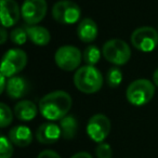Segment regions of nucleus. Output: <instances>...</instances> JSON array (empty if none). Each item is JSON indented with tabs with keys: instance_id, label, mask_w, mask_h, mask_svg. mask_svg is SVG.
<instances>
[{
	"instance_id": "9b49d317",
	"label": "nucleus",
	"mask_w": 158,
	"mask_h": 158,
	"mask_svg": "<svg viewBox=\"0 0 158 158\" xmlns=\"http://www.w3.org/2000/svg\"><path fill=\"white\" fill-rule=\"evenodd\" d=\"M22 16L21 8L15 0H1L0 1V19L2 27H12L19 22Z\"/></svg>"
},
{
	"instance_id": "4be33fe9",
	"label": "nucleus",
	"mask_w": 158,
	"mask_h": 158,
	"mask_svg": "<svg viewBox=\"0 0 158 158\" xmlns=\"http://www.w3.org/2000/svg\"><path fill=\"white\" fill-rule=\"evenodd\" d=\"M10 39L14 44H18V46L24 44L26 42V40L28 39L26 28L25 27H16V28H14L10 33Z\"/></svg>"
},
{
	"instance_id": "2eb2a0df",
	"label": "nucleus",
	"mask_w": 158,
	"mask_h": 158,
	"mask_svg": "<svg viewBox=\"0 0 158 158\" xmlns=\"http://www.w3.org/2000/svg\"><path fill=\"white\" fill-rule=\"evenodd\" d=\"M33 132L26 126H15L9 132V139L19 147H26L33 141Z\"/></svg>"
},
{
	"instance_id": "7ed1b4c3",
	"label": "nucleus",
	"mask_w": 158,
	"mask_h": 158,
	"mask_svg": "<svg viewBox=\"0 0 158 158\" xmlns=\"http://www.w3.org/2000/svg\"><path fill=\"white\" fill-rule=\"evenodd\" d=\"M155 85L147 79H136L128 86L126 98L133 106H143L151 102L155 94Z\"/></svg>"
},
{
	"instance_id": "423d86ee",
	"label": "nucleus",
	"mask_w": 158,
	"mask_h": 158,
	"mask_svg": "<svg viewBox=\"0 0 158 158\" xmlns=\"http://www.w3.org/2000/svg\"><path fill=\"white\" fill-rule=\"evenodd\" d=\"M80 15V7L72 0H60L52 8L53 19L60 24H75L79 21Z\"/></svg>"
},
{
	"instance_id": "4468645a",
	"label": "nucleus",
	"mask_w": 158,
	"mask_h": 158,
	"mask_svg": "<svg viewBox=\"0 0 158 158\" xmlns=\"http://www.w3.org/2000/svg\"><path fill=\"white\" fill-rule=\"evenodd\" d=\"M98 25L92 19L86 18L79 22L78 27H77V36L82 42L90 44L94 41L98 37Z\"/></svg>"
},
{
	"instance_id": "f257e3e1",
	"label": "nucleus",
	"mask_w": 158,
	"mask_h": 158,
	"mask_svg": "<svg viewBox=\"0 0 158 158\" xmlns=\"http://www.w3.org/2000/svg\"><path fill=\"white\" fill-rule=\"evenodd\" d=\"M73 105V99L66 91L56 90L46 94L39 101V112L51 121L61 120L67 116Z\"/></svg>"
},
{
	"instance_id": "ddd939ff",
	"label": "nucleus",
	"mask_w": 158,
	"mask_h": 158,
	"mask_svg": "<svg viewBox=\"0 0 158 158\" xmlns=\"http://www.w3.org/2000/svg\"><path fill=\"white\" fill-rule=\"evenodd\" d=\"M61 136V128L54 123H42L36 131V139L41 144H53V143L57 142Z\"/></svg>"
},
{
	"instance_id": "5701e85b",
	"label": "nucleus",
	"mask_w": 158,
	"mask_h": 158,
	"mask_svg": "<svg viewBox=\"0 0 158 158\" xmlns=\"http://www.w3.org/2000/svg\"><path fill=\"white\" fill-rule=\"evenodd\" d=\"M13 143L7 136L0 138V158H11L13 155Z\"/></svg>"
},
{
	"instance_id": "a211bd4d",
	"label": "nucleus",
	"mask_w": 158,
	"mask_h": 158,
	"mask_svg": "<svg viewBox=\"0 0 158 158\" xmlns=\"http://www.w3.org/2000/svg\"><path fill=\"white\" fill-rule=\"evenodd\" d=\"M60 128L62 131V138L65 140H72L76 136L78 130L77 119L73 115H67L60 120Z\"/></svg>"
},
{
	"instance_id": "b1692460",
	"label": "nucleus",
	"mask_w": 158,
	"mask_h": 158,
	"mask_svg": "<svg viewBox=\"0 0 158 158\" xmlns=\"http://www.w3.org/2000/svg\"><path fill=\"white\" fill-rule=\"evenodd\" d=\"M95 155H97V158H112L113 149L108 143H99L98 146L95 147Z\"/></svg>"
},
{
	"instance_id": "dca6fc26",
	"label": "nucleus",
	"mask_w": 158,
	"mask_h": 158,
	"mask_svg": "<svg viewBox=\"0 0 158 158\" xmlns=\"http://www.w3.org/2000/svg\"><path fill=\"white\" fill-rule=\"evenodd\" d=\"M25 28H26L28 39L34 44L39 47H44L49 44L51 40V35L50 31L46 27L39 26V25H27Z\"/></svg>"
},
{
	"instance_id": "412c9836",
	"label": "nucleus",
	"mask_w": 158,
	"mask_h": 158,
	"mask_svg": "<svg viewBox=\"0 0 158 158\" xmlns=\"http://www.w3.org/2000/svg\"><path fill=\"white\" fill-rule=\"evenodd\" d=\"M13 120V113L6 103H0V127L6 128L11 125Z\"/></svg>"
},
{
	"instance_id": "a878e982",
	"label": "nucleus",
	"mask_w": 158,
	"mask_h": 158,
	"mask_svg": "<svg viewBox=\"0 0 158 158\" xmlns=\"http://www.w3.org/2000/svg\"><path fill=\"white\" fill-rule=\"evenodd\" d=\"M8 78L5 75H0V93H3L7 89Z\"/></svg>"
},
{
	"instance_id": "20e7f679",
	"label": "nucleus",
	"mask_w": 158,
	"mask_h": 158,
	"mask_svg": "<svg viewBox=\"0 0 158 158\" xmlns=\"http://www.w3.org/2000/svg\"><path fill=\"white\" fill-rule=\"evenodd\" d=\"M104 59L116 66L125 65L131 59V50L125 40L110 39L102 49Z\"/></svg>"
},
{
	"instance_id": "39448f33",
	"label": "nucleus",
	"mask_w": 158,
	"mask_h": 158,
	"mask_svg": "<svg viewBox=\"0 0 158 158\" xmlns=\"http://www.w3.org/2000/svg\"><path fill=\"white\" fill-rule=\"evenodd\" d=\"M27 65V54L21 49H10L5 53L0 72L7 78H11L21 73Z\"/></svg>"
},
{
	"instance_id": "0eeeda50",
	"label": "nucleus",
	"mask_w": 158,
	"mask_h": 158,
	"mask_svg": "<svg viewBox=\"0 0 158 158\" xmlns=\"http://www.w3.org/2000/svg\"><path fill=\"white\" fill-rule=\"evenodd\" d=\"M131 44L141 52H152L158 46V31L151 26H142L131 34Z\"/></svg>"
},
{
	"instance_id": "cd10ccee",
	"label": "nucleus",
	"mask_w": 158,
	"mask_h": 158,
	"mask_svg": "<svg viewBox=\"0 0 158 158\" xmlns=\"http://www.w3.org/2000/svg\"><path fill=\"white\" fill-rule=\"evenodd\" d=\"M0 36H1V40H0V44H5L6 41H7V38L9 37V35H8L7 31H6L5 27H2L1 28V31H0Z\"/></svg>"
},
{
	"instance_id": "aec40b11",
	"label": "nucleus",
	"mask_w": 158,
	"mask_h": 158,
	"mask_svg": "<svg viewBox=\"0 0 158 158\" xmlns=\"http://www.w3.org/2000/svg\"><path fill=\"white\" fill-rule=\"evenodd\" d=\"M123 82V72L118 66L110 67L106 73V84L110 88H117Z\"/></svg>"
},
{
	"instance_id": "393cba45",
	"label": "nucleus",
	"mask_w": 158,
	"mask_h": 158,
	"mask_svg": "<svg viewBox=\"0 0 158 158\" xmlns=\"http://www.w3.org/2000/svg\"><path fill=\"white\" fill-rule=\"evenodd\" d=\"M37 158H61V156L56 152L51 151V149H46V151H42L38 155Z\"/></svg>"
},
{
	"instance_id": "f8f14e48",
	"label": "nucleus",
	"mask_w": 158,
	"mask_h": 158,
	"mask_svg": "<svg viewBox=\"0 0 158 158\" xmlns=\"http://www.w3.org/2000/svg\"><path fill=\"white\" fill-rule=\"evenodd\" d=\"M31 90V84L26 78L22 76H13L8 78L7 85V94L10 99L19 100L24 98Z\"/></svg>"
},
{
	"instance_id": "1a4fd4ad",
	"label": "nucleus",
	"mask_w": 158,
	"mask_h": 158,
	"mask_svg": "<svg viewBox=\"0 0 158 158\" xmlns=\"http://www.w3.org/2000/svg\"><path fill=\"white\" fill-rule=\"evenodd\" d=\"M48 11L46 0H24L21 12L22 18L27 25H37L44 19Z\"/></svg>"
},
{
	"instance_id": "bb28decb",
	"label": "nucleus",
	"mask_w": 158,
	"mask_h": 158,
	"mask_svg": "<svg viewBox=\"0 0 158 158\" xmlns=\"http://www.w3.org/2000/svg\"><path fill=\"white\" fill-rule=\"evenodd\" d=\"M70 158H93V157L89 153H87V152H79V153L73 155Z\"/></svg>"
},
{
	"instance_id": "f03ea898",
	"label": "nucleus",
	"mask_w": 158,
	"mask_h": 158,
	"mask_svg": "<svg viewBox=\"0 0 158 158\" xmlns=\"http://www.w3.org/2000/svg\"><path fill=\"white\" fill-rule=\"evenodd\" d=\"M74 85L80 92L92 94L101 90L103 86V76L95 66L85 65L75 73Z\"/></svg>"
},
{
	"instance_id": "f3484780",
	"label": "nucleus",
	"mask_w": 158,
	"mask_h": 158,
	"mask_svg": "<svg viewBox=\"0 0 158 158\" xmlns=\"http://www.w3.org/2000/svg\"><path fill=\"white\" fill-rule=\"evenodd\" d=\"M14 115L21 121H31L38 114V108L35 103L29 100L19 102L14 106Z\"/></svg>"
},
{
	"instance_id": "6ab92c4d",
	"label": "nucleus",
	"mask_w": 158,
	"mask_h": 158,
	"mask_svg": "<svg viewBox=\"0 0 158 158\" xmlns=\"http://www.w3.org/2000/svg\"><path fill=\"white\" fill-rule=\"evenodd\" d=\"M102 54L103 53L97 46L90 44L85 49L84 53H82V59H84L86 65L95 66V64L99 63V61L101 60Z\"/></svg>"
},
{
	"instance_id": "6e6552de",
	"label": "nucleus",
	"mask_w": 158,
	"mask_h": 158,
	"mask_svg": "<svg viewBox=\"0 0 158 158\" xmlns=\"http://www.w3.org/2000/svg\"><path fill=\"white\" fill-rule=\"evenodd\" d=\"M82 54L78 48L74 46L60 47L54 54V61L57 67L65 72H73L79 67Z\"/></svg>"
},
{
	"instance_id": "9d476101",
	"label": "nucleus",
	"mask_w": 158,
	"mask_h": 158,
	"mask_svg": "<svg viewBox=\"0 0 158 158\" xmlns=\"http://www.w3.org/2000/svg\"><path fill=\"white\" fill-rule=\"evenodd\" d=\"M110 120L103 114H95L89 119L87 133L89 138L97 143L104 142L110 132Z\"/></svg>"
},
{
	"instance_id": "c85d7f7f",
	"label": "nucleus",
	"mask_w": 158,
	"mask_h": 158,
	"mask_svg": "<svg viewBox=\"0 0 158 158\" xmlns=\"http://www.w3.org/2000/svg\"><path fill=\"white\" fill-rule=\"evenodd\" d=\"M153 84L155 85V87L158 88V68L154 72V74H153Z\"/></svg>"
}]
</instances>
